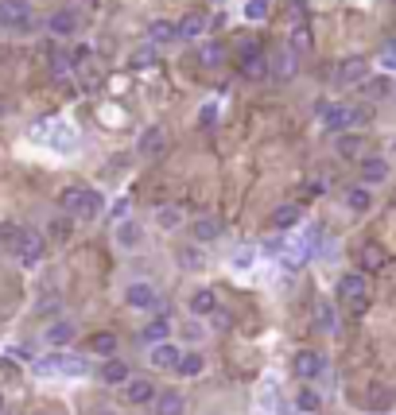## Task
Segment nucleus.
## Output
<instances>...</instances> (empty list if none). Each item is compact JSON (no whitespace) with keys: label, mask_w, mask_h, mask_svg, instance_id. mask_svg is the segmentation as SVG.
Listing matches in <instances>:
<instances>
[{"label":"nucleus","mask_w":396,"mask_h":415,"mask_svg":"<svg viewBox=\"0 0 396 415\" xmlns=\"http://www.w3.org/2000/svg\"><path fill=\"white\" fill-rule=\"evenodd\" d=\"M62 210L70 214L74 221H94V218H101L105 198L97 194L94 187H66L62 190Z\"/></svg>","instance_id":"1"},{"label":"nucleus","mask_w":396,"mask_h":415,"mask_svg":"<svg viewBox=\"0 0 396 415\" xmlns=\"http://www.w3.org/2000/svg\"><path fill=\"white\" fill-rule=\"evenodd\" d=\"M35 372L39 377H89V361L86 357L66 353V350H55L51 357H39Z\"/></svg>","instance_id":"2"},{"label":"nucleus","mask_w":396,"mask_h":415,"mask_svg":"<svg viewBox=\"0 0 396 415\" xmlns=\"http://www.w3.org/2000/svg\"><path fill=\"white\" fill-rule=\"evenodd\" d=\"M338 303L361 314L369 306V280L361 276V272H346V276L338 280Z\"/></svg>","instance_id":"3"},{"label":"nucleus","mask_w":396,"mask_h":415,"mask_svg":"<svg viewBox=\"0 0 396 415\" xmlns=\"http://www.w3.org/2000/svg\"><path fill=\"white\" fill-rule=\"evenodd\" d=\"M35 16H31V4L28 0H0V28L4 31H31Z\"/></svg>","instance_id":"4"},{"label":"nucleus","mask_w":396,"mask_h":415,"mask_svg":"<svg viewBox=\"0 0 396 415\" xmlns=\"http://www.w3.org/2000/svg\"><path fill=\"white\" fill-rule=\"evenodd\" d=\"M361 121H369V109H350V105H326L323 109V124L330 132H350Z\"/></svg>","instance_id":"5"},{"label":"nucleus","mask_w":396,"mask_h":415,"mask_svg":"<svg viewBox=\"0 0 396 415\" xmlns=\"http://www.w3.org/2000/svg\"><path fill=\"white\" fill-rule=\"evenodd\" d=\"M47 28H51V35L70 39V35H78V31H82V12H78L74 4L55 8V12H51V20H47Z\"/></svg>","instance_id":"6"},{"label":"nucleus","mask_w":396,"mask_h":415,"mask_svg":"<svg viewBox=\"0 0 396 415\" xmlns=\"http://www.w3.org/2000/svg\"><path fill=\"white\" fill-rule=\"evenodd\" d=\"M47 253V240L39 229H23L20 233V245H16V256H20V264H28V268H35L39 260H43Z\"/></svg>","instance_id":"7"},{"label":"nucleus","mask_w":396,"mask_h":415,"mask_svg":"<svg viewBox=\"0 0 396 415\" xmlns=\"http://www.w3.org/2000/svg\"><path fill=\"white\" fill-rule=\"evenodd\" d=\"M292 372L299 380H315V377H323L326 372V357L319 350H299L295 353V361H292Z\"/></svg>","instance_id":"8"},{"label":"nucleus","mask_w":396,"mask_h":415,"mask_svg":"<svg viewBox=\"0 0 396 415\" xmlns=\"http://www.w3.org/2000/svg\"><path fill=\"white\" fill-rule=\"evenodd\" d=\"M125 303L136 306V311H152V306L160 303V292H155V284H148V280H132L125 287Z\"/></svg>","instance_id":"9"},{"label":"nucleus","mask_w":396,"mask_h":415,"mask_svg":"<svg viewBox=\"0 0 396 415\" xmlns=\"http://www.w3.org/2000/svg\"><path fill=\"white\" fill-rule=\"evenodd\" d=\"M369 78V62L365 59H346V62H338V70H334V86L338 89H346V86H358V82H365Z\"/></svg>","instance_id":"10"},{"label":"nucleus","mask_w":396,"mask_h":415,"mask_svg":"<svg viewBox=\"0 0 396 415\" xmlns=\"http://www.w3.org/2000/svg\"><path fill=\"white\" fill-rule=\"evenodd\" d=\"M136 152L144 155V160H163L167 155V132L163 128H144L136 140Z\"/></svg>","instance_id":"11"},{"label":"nucleus","mask_w":396,"mask_h":415,"mask_svg":"<svg viewBox=\"0 0 396 415\" xmlns=\"http://www.w3.org/2000/svg\"><path fill=\"white\" fill-rule=\"evenodd\" d=\"M97 380L101 384H128L132 380V369H128V361H121V357H105L101 361V369H97Z\"/></svg>","instance_id":"12"},{"label":"nucleus","mask_w":396,"mask_h":415,"mask_svg":"<svg viewBox=\"0 0 396 415\" xmlns=\"http://www.w3.org/2000/svg\"><path fill=\"white\" fill-rule=\"evenodd\" d=\"M74 334H78V326H74L70 319H55L51 326L43 330V342L51 345V350H66V345L74 342Z\"/></svg>","instance_id":"13"},{"label":"nucleus","mask_w":396,"mask_h":415,"mask_svg":"<svg viewBox=\"0 0 396 415\" xmlns=\"http://www.w3.org/2000/svg\"><path fill=\"white\" fill-rule=\"evenodd\" d=\"M295 70H299V55H295L292 47H280L276 59H272V78L276 82H292Z\"/></svg>","instance_id":"14"},{"label":"nucleus","mask_w":396,"mask_h":415,"mask_svg":"<svg viewBox=\"0 0 396 415\" xmlns=\"http://www.w3.org/2000/svg\"><path fill=\"white\" fill-rule=\"evenodd\" d=\"M155 392H160V388H155L152 377H132L128 384H125V400L128 404H152Z\"/></svg>","instance_id":"15"},{"label":"nucleus","mask_w":396,"mask_h":415,"mask_svg":"<svg viewBox=\"0 0 396 415\" xmlns=\"http://www.w3.org/2000/svg\"><path fill=\"white\" fill-rule=\"evenodd\" d=\"M152 411H155V415H183V411H187L183 392H175V388H163V392H155Z\"/></svg>","instance_id":"16"},{"label":"nucleus","mask_w":396,"mask_h":415,"mask_svg":"<svg viewBox=\"0 0 396 415\" xmlns=\"http://www.w3.org/2000/svg\"><path fill=\"white\" fill-rule=\"evenodd\" d=\"M206 28H210L206 12H187L183 20H179V39H183V43H194V39L206 35Z\"/></svg>","instance_id":"17"},{"label":"nucleus","mask_w":396,"mask_h":415,"mask_svg":"<svg viewBox=\"0 0 396 415\" xmlns=\"http://www.w3.org/2000/svg\"><path fill=\"white\" fill-rule=\"evenodd\" d=\"M179 357H183V350H179L175 342H160L148 350V361H152V369H175Z\"/></svg>","instance_id":"18"},{"label":"nucleus","mask_w":396,"mask_h":415,"mask_svg":"<svg viewBox=\"0 0 396 415\" xmlns=\"http://www.w3.org/2000/svg\"><path fill=\"white\" fill-rule=\"evenodd\" d=\"M148 43H155V47L179 43V23H171V20H152V28H148Z\"/></svg>","instance_id":"19"},{"label":"nucleus","mask_w":396,"mask_h":415,"mask_svg":"<svg viewBox=\"0 0 396 415\" xmlns=\"http://www.w3.org/2000/svg\"><path fill=\"white\" fill-rule=\"evenodd\" d=\"M346 206H350L353 214H369V210H373V187H369V182L350 187V190H346Z\"/></svg>","instance_id":"20"},{"label":"nucleus","mask_w":396,"mask_h":415,"mask_svg":"<svg viewBox=\"0 0 396 415\" xmlns=\"http://www.w3.org/2000/svg\"><path fill=\"white\" fill-rule=\"evenodd\" d=\"M385 179H389V163H385L381 155H365V160H361V182L381 187Z\"/></svg>","instance_id":"21"},{"label":"nucleus","mask_w":396,"mask_h":415,"mask_svg":"<svg viewBox=\"0 0 396 415\" xmlns=\"http://www.w3.org/2000/svg\"><path fill=\"white\" fill-rule=\"evenodd\" d=\"M117 350H121V338L113 334V330H97V334H89V353L117 357Z\"/></svg>","instance_id":"22"},{"label":"nucleus","mask_w":396,"mask_h":415,"mask_svg":"<svg viewBox=\"0 0 396 415\" xmlns=\"http://www.w3.org/2000/svg\"><path fill=\"white\" fill-rule=\"evenodd\" d=\"M221 229H226V226H221L218 218H198L194 226H191V237L198 240V245H210V240L221 237Z\"/></svg>","instance_id":"23"},{"label":"nucleus","mask_w":396,"mask_h":415,"mask_svg":"<svg viewBox=\"0 0 396 415\" xmlns=\"http://www.w3.org/2000/svg\"><path fill=\"white\" fill-rule=\"evenodd\" d=\"M295 221H299V206H295V202H284V206L272 210V229H280V233L295 229Z\"/></svg>","instance_id":"24"},{"label":"nucleus","mask_w":396,"mask_h":415,"mask_svg":"<svg viewBox=\"0 0 396 415\" xmlns=\"http://www.w3.org/2000/svg\"><path fill=\"white\" fill-rule=\"evenodd\" d=\"M171 338V322L167 319H152L144 330H140V342L144 345H160V342H167Z\"/></svg>","instance_id":"25"},{"label":"nucleus","mask_w":396,"mask_h":415,"mask_svg":"<svg viewBox=\"0 0 396 415\" xmlns=\"http://www.w3.org/2000/svg\"><path fill=\"white\" fill-rule=\"evenodd\" d=\"M113 237H117L121 248H136L140 240H144V229H140L132 218H125V221H117V233H113Z\"/></svg>","instance_id":"26"},{"label":"nucleus","mask_w":396,"mask_h":415,"mask_svg":"<svg viewBox=\"0 0 396 415\" xmlns=\"http://www.w3.org/2000/svg\"><path fill=\"white\" fill-rule=\"evenodd\" d=\"M191 311L198 314V319H210V314L218 311V295H214L210 287H198V292L191 295Z\"/></svg>","instance_id":"27"},{"label":"nucleus","mask_w":396,"mask_h":415,"mask_svg":"<svg viewBox=\"0 0 396 415\" xmlns=\"http://www.w3.org/2000/svg\"><path fill=\"white\" fill-rule=\"evenodd\" d=\"M241 74L249 82H260V78H268V74H272V62L257 51V55H249V59H241Z\"/></svg>","instance_id":"28"},{"label":"nucleus","mask_w":396,"mask_h":415,"mask_svg":"<svg viewBox=\"0 0 396 415\" xmlns=\"http://www.w3.org/2000/svg\"><path fill=\"white\" fill-rule=\"evenodd\" d=\"M202 369H206V357L198 350H183V357H179V365H175V372H179V377H187V380L198 377Z\"/></svg>","instance_id":"29"},{"label":"nucleus","mask_w":396,"mask_h":415,"mask_svg":"<svg viewBox=\"0 0 396 415\" xmlns=\"http://www.w3.org/2000/svg\"><path fill=\"white\" fill-rule=\"evenodd\" d=\"M155 226H160L163 233H175V229L183 226V210H179V206H160V210H155Z\"/></svg>","instance_id":"30"},{"label":"nucleus","mask_w":396,"mask_h":415,"mask_svg":"<svg viewBox=\"0 0 396 415\" xmlns=\"http://www.w3.org/2000/svg\"><path fill=\"white\" fill-rule=\"evenodd\" d=\"M155 59H160V47L155 43L140 47V51L132 55V70H148V66H155Z\"/></svg>","instance_id":"31"},{"label":"nucleus","mask_w":396,"mask_h":415,"mask_svg":"<svg viewBox=\"0 0 396 415\" xmlns=\"http://www.w3.org/2000/svg\"><path fill=\"white\" fill-rule=\"evenodd\" d=\"M361 264H365L369 272L385 268V248L381 245H365V248H361Z\"/></svg>","instance_id":"32"},{"label":"nucleus","mask_w":396,"mask_h":415,"mask_svg":"<svg viewBox=\"0 0 396 415\" xmlns=\"http://www.w3.org/2000/svg\"><path fill=\"white\" fill-rule=\"evenodd\" d=\"M319 408H323V400H319V392H311V388H303V392L295 396V411H307V415H315Z\"/></svg>","instance_id":"33"},{"label":"nucleus","mask_w":396,"mask_h":415,"mask_svg":"<svg viewBox=\"0 0 396 415\" xmlns=\"http://www.w3.org/2000/svg\"><path fill=\"white\" fill-rule=\"evenodd\" d=\"M202 248H198V245H191V248H183V253H179V268H187V272H198V268H202Z\"/></svg>","instance_id":"34"},{"label":"nucleus","mask_w":396,"mask_h":415,"mask_svg":"<svg viewBox=\"0 0 396 415\" xmlns=\"http://www.w3.org/2000/svg\"><path fill=\"white\" fill-rule=\"evenodd\" d=\"M70 70H74V59L66 51H55L51 55V74H55V78H66Z\"/></svg>","instance_id":"35"},{"label":"nucleus","mask_w":396,"mask_h":415,"mask_svg":"<svg viewBox=\"0 0 396 415\" xmlns=\"http://www.w3.org/2000/svg\"><path fill=\"white\" fill-rule=\"evenodd\" d=\"M20 233H23L20 226H12V221H0V245H4V248H16V245H20Z\"/></svg>","instance_id":"36"},{"label":"nucleus","mask_w":396,"mask_h":415,"mask_svg":"<svg viewBox=\"0 0 396 415\" xmlns=\"http://www.w3.org/2000/svg\"><path fill=\"white\" fill-rule=\"evenodd\" d=\"M292 51H295V55H307V51H311V31H307V28H295V31H292Z\"/></svg>","instance_id":"37"},{"label":"nucleus","mask_w":396,"mask_h":415,"mask_svg":"<svg viewBox=\"0 0 396 415\" xmlns=\"http://www.w3.org/2000/svg\"><path fill=\"white\" fill-rule=\"evenodd\" d=\"M221 59H226V47H221V43H210V47H202V62H206V66H218Z\"/></svg>","instance_id":"38"},{"label":"nucleus","mask_w":396,"mask_h":415,"mask_svg":"<svg viewBox=\"0 0 396 415\" xmlns=\"http://www.w3.org/2000/svg\"><path fill=\"white\" fill-rule=\"evenodd\" d=\"M253 260H257V248L253 245H245V248H237L233 253V268H249Z\"/></svg>","instance_id":"39"},{"label":"nucleus","mask_w":396,"mask_h":415,"mask_svg":"<svg viewBox=\"0 0 396 415\" xmlns=\"http://www.w3.org/2000/svg\"><path fill=\"white\" fill-rule=\"evenodd\" d=\"M268 16V0H249L245 4V20H264Z\"/></svg>","instance_id":"40"},{"label":"nucleus","mask_w":396,"mask_h":415,"mask_svg":"<svg viewBox=\"0 0 396 415\" xmlns=\"http://www.w3.org/2000/svg\"><path fill=\"white\" fill-rule=\"evenodd\" d=\"M70 214H62V218H55L51 221V237H59V240H66V237H70Z\"/></svg>","instance_id":"41"},{"label":"nucleus","mask_w":396,"mask_h":415,"mask_svg":"<svg viewBox=\"0 0 396 415\" xmlns=\"http://www.w3.org/2000/svg\"><path fill=\"white\" fill-rule=\"evenodd\" d=\"M183 338L187 342H198V338H206V326L202 322H183Z\"/></svg>","instance_id":"42"},{"label":"nucleus","mask_w":396,"mask_h":415,"mask_svg":"<svg viewBox=\"0 0 396 415\" xmlns=\"http://www.w3.org/2000/svg\"><path fill=\"white\" fill-rule=\"evenodd\" d=\"M338 152H342V155H353V152H358V140H353V136L338 140Z\"/></svg>","instance_id":"43"},{"label":"nucleus","mask_w":396,"mask_h":415,"mask_svg":"<svg viewBox=\"0 0 396 415\" xmlns=\"http://www.w3.org/2000/svg\"><path fill=\"white\" fill-rule=\"evenodd\" d=\"M210 319H214V326H218V330H229V314L221 311V306H218V311L210 314Z\"/></svg>","instance_id":"44"},{"label":"nucleus","mask_w":396,"mask_h":415,"mask_svg":"<svg viewBox=\"0 0 396 415\" xmlns=\"http://www.w3.org/2000/svg\"><path fill=\"white\" fill-rule=\"evenodd\" d=\"M381 62H385V66H396V43H389V47H385Z\"/></svg>","instance_id":"45"},{"label":"nucleus","mask_w":396,"mask_h":415,"mask_svg":"<svg viewBox=\"0 0 396 415\" xmlns=\"http://www.w3.org/2000/svg\"><path fill=\"white\" fill-rule=\"evenodd\" d=\"M214 117H218V105H206V109H202V124H210Z\"/></svg>","instance_id":"46"},{"label":"nucleus","mask_w":396,"mask_h":415,"mask_svg":"<svg viewBox=\"0 0 396 415\" xmlns=\"http://www.w3.org/2000/svg\"><path fill=\"white\" fill-rule=\"evenodd\" d=\"M125 214H128V202H117V206H113V218H117V221L125 218Z\"/></svg>","instance_id":"47"},{"label":"nucleus","mask_w":396,"mask_h":415,"mask_svg":"<svg viewBox=\"0 0 396 415\" xmlns=\"http://www.w3.org/2000/svg\"><path fill=\"white\" fill-rule=\"evenodd\" d=\"M97 415H117V411H97Z\"/></svg>","instance_id":"48"},{"label":"nucleus","mask_w":396,"mask_h":415,"mask_svg":"<svg viewBox=\"0 0 396 415\" xmlns=\"http://www.w3.org/2000/svg\"><path fill=\"white\" fill-rule=\"evenodd\" d=\"M0 411H4V396H0Z\"/></svg>","instance_id":"49"},{"label":"nucleus","mask_w":396,"mask_h":415,"mask_svg":"<svg viewBox=\"0 0 396 415\" xmlns=\"http://www.w3.org/2000/svg\"><path fill=\"white\" fill-rule=\"evenodd\" d=\"M295 415H307V411H295Z\"/></svg>","instance_id":"50"},{"label":"nucleus","mask_w":396,"mask_h":415,"mask_svg":"<svg viewBox=\"0 0 396 415\" xmlns=\"http://www.w3.org/2000/svg\"><path fill=\"white\" fill-rule=\"evenodd\" d=\"M214 4H221V0H214Z\"/></svg>","instance_id":"51"},{"label":"nucleus","mask_w":396,"mask_h":415,"mask_svg":"<svg viewBox=\"0 0 396 415\" xmlns=\"http://www.w3.org/2000/svg\"><path fill=\"white\" fill-rule=\"evenodd\" d=\"M0 415H4V411H0Z\"/></svg>","instance_id":"52"}]
</instances>
